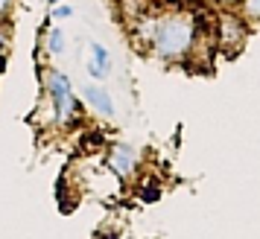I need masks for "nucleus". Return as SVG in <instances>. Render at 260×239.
<instances>
[{
	"label": "nucleus",
	"instance_id": "f257e3e1",
	"mask_svg": "<svg viewBox=\"0 0 260 239\" xmlns=\"http://www.w3.org/2000/svg\"><path fill=\"white\" fill-rule=\"evenodd\" d=\"M158 50L164 53V56H178V53H184L190 47V41H193V29H190L187 21H167L164 26H158Z\"/></svg>",
	"mask_w": 260,
	"mask_h": 239
},
{
	"label": "nucleus",
	"instance_id": "f03ea898",
	"mask_svg": "<svg viewBox=\"0 0 260 239\" xmlns=\"http://www.w3.org/2000/svg\"><path fill=\"white\" fill-rule=\"evenodd\" d=\"M50 91L56 96V108H59V120H68L73 111V96H71V85L61 73H53L50 76Z\"/></svg>",
	"mask_w": 260,
	"mask_h": 239
},
{
	"label": "nucleus",
	"instance_id": "7ed1b4c3",
	"mask_svg": "<svg viewBox=\"0 0 260 239\" xmlns=\"http://www.w3.org/2000/svg\"><path fill=\"white\" fill-rule=\"evenodd\" d=\"M85 99H88V102H91L96 111H100V114H106V117H111V114H114L111 96H108L106 91H100L96 85H88V88H85Z\"/></svg>",
	"mask_w": 260,
	"mask_h": 239
},
{
	"label": "nucleus",
	"instance_id": "20e7f679",
	"mask_svg": "<svg viewBox=\"0 0 260 239\" xmlns=\"http://www.w3.org/2000/svg\"><path fill=\"white\" fill-rule=\"evenodd\" d=\"M91 53H94V59H91V76H103V73H108V67H111V59H108V50L100 47V44H91Z\"/></svg>",
	"mask_w": 260,
	"mask_h": 239
},
{
	"label": "nucleus",
	"instance_id": "39448f33",
	"mask_svg": "<svg viewBox=\"0 0 260 239\" xmlns=\"http://www.w3.org/2000/svg\"><path fill=\"white\" fill-rule=\"evenodd\" d=\"M111 161H114V169L117 172H132V167H135V152H132L129 146H117Z\"/></svg>",
	"mask_w": 260,
	"mask_h": 239
},
{
	"label": "nucleus",
	"instance_id": "423d86ee",
	"mask_svg": "<svg viewBox=\"0 0 260 239\" xmlns=\"http://www.w3.org/2000/svg\"><path fill=\"white\" fill-rule=\"evenodd\" d=\"M47 47H50V53H64V32L61 29H53L47 35Z\"/></svg>",
	"mask_w": 260,
	"mask_h": 239
},
{
	"label": "nucleus",
	"instance_id": "0eeeda50",
	"mask_svg": "<svg viewBox=\"0 0 260 239\" xmlns=\"http://www.w3.org/2000/svg\"><path fill=\"white\" fill-rule=\"evenodd\" d=\"M246 9L251 15H260V0H246Z\"/></svg>",
	"mask_w": 260,
	"mask_h": 239
},
{
	"label": "nucleus",
	"instance_id": "6e6552de",
	"mask_svg": "<svg viewBox=\"0 0 260 239\" xmlns=\"http://www.w3.org/2000/svg\"><path fill=\"white\" fill-rule=\"evenodd\" d=\"M53 15H56V18H71V15H73V9H71V6H59V9H56Z\"/></svg>",
	"mask_w": 260,
	"mask_h": 239
},
{
	"label": "nucleus",
	"instance_id": "1a4fd4ad",
	"mask_svg": "<svg viewBox=\"0 0 260 239\" xmlns=\"http://www.w3.org/2000/svg\"><path fill=\"white\" fill-rule=\"evenodd\" d=\"M6 3H9V0H0V12H3V9H6Z\"/></svg>",
	"mask_w": 260,
	"mask_h": 239
},
{
	"label": "nucleus",
	"instance_id": "9d476101",
	"mask_svg": "<svg viewBox=\"0 0 260 239\" xmlns=\"http://www.w3.org/2000/svg\"><path fill=\"white\" fill-rule=\"evenodd\" d=\"M0 47H3V35H0Z\"/></svg>",
	"mask_w": 260,
	"mask_h": 239
},
{
	"label": "nucleus",
	"instance_id": "9b49d317",
	"mask_svg": "<svg viewBox=\"0 0 260 239\" xmlns=\"http://www.w3.org/2000/svg\"><path fill=\"white\" fill-rule=\"evenodd\" d=\"M53 3H56V0H53Z\"/></svg>",
	"mask_w": 260,
	"mask_h": 239
}]
</instances>
